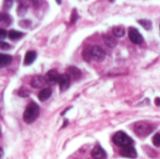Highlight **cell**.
I'll use <instances>...</instances> for the list:
<instances>
[{
  "label": "cell",
  "mask_w": 160,
  "mask_h": 159,
  "mask_svg": "<svg viewBox=\"0 0 160 159\" xmlns=\"http://www.w3.org/2000/svg\"><path fill=\"white\" fill-rule=\"evenodd\" d=\"M39 115V107L35 102H30L24 112H23V121L27 124L34 123Z\"/></svg>",
  "instance_id": "6da1fadb"
},
{
  "label": "cell",
  "mask_w": 160,
  "mask_h": 159,
  "mask_svg": "<svg viewBox=\"0 0 160 159\" xmlns=\"http://www.w3.org/2000/svg\"><path fill=\"white\" fill-rule=\"evenodd\" d=\"M67 73H68L70 77H72L73 79H75V80H78V79H80V78L82 77V71H81L78 67H73V66L68 67Z\"/></svg>",
  "instance_id": "8fae6325"
},
{
  "label": "cell",
  "mask_w": 160,
  "mask_h": 159,
  "mask_svg": "<svg viewBox=\"0 0 160 159\" xmlns=\"http://www.w3.org/2000/svg\"><path fill=\"white\" fill-rule=\"evenodd\" d=\"M138 22L145 29V30H151L152 29V26H153V23L150 20H147V19H143V20H139Z\"/></svg>",
  "instance_id": "ac0fdd59"
},
{
  "label": "cell",
  "mask_w": 160,
  "mask_h": 159,
  "mask_svg": "<svg viewBox=\"0 0 160 159\" xmlns=\"http://www.w3.org/2000/svg\"><path fill=\"white\" fill-rule=\"evenodd\" d=\"M91 53H92V58L98 62H102L106 57L105 51L98 45H94L91 48Z\"/></svg>",
  "instance_id": "277c9868"
},
{
  "label": "cell",
  "mask_w": 160,
  "mask_h": 159,
  "mask_svg": "<svg viewBox=\"0 0 160 159\" xmlns=\"http://www.w3.org/2000/svg\"><path fill=\"white\" fill-rule=\"evenodd\" d=\"M51 96H52V90H51V88H43L39 92L38 97V99L40 101H46L47 99H49L51 97Z\"/></svg>",
  "instance_id": "5bb4252c"
},
{
  "label": "cell",
  "mask_w": 160,
  "mask_h": 159,
  "mask_svg": "<svg viewBox=\"0 0 160 159\" xmlns=\"http://www.w3.org/2000/svg\"><path fill=\"white\" fill-rule=\"evenodd\" d=\"M0 22H5L6 24H10V22H11V18H10V16L8 15V14H7V13H5V12H2L1 14H0Z\"/></svg>",
  "instance_id": "d6986e66"
},
{
  "label": "cell",
  "mask_w": 160,
  "mask_h": 159,
  "mask_svg": "<svg viewBox=\"0 0 160 159\" xmlns=\"http://www.w3.org/2000/svg\"><path fill=\"white\" fill-rule=\"evenodd\" d=\"M60 76L61 75H59V73L57 72V70L52 69V70H49L48 73H47V80L51 83H56V82H59Z\"/></svg>",
  "instance_id": "30bf717a"
},
{
  "label": "cell",
  "mask_w": 160,
  "mask_h": 159,
  "mask_svg": "<svg viewBox=\"0 0 160 159\" xmlns=\"http://www.w3.org/2000/svg\"><path fill=\"white\" fill-rule=\"evenodd\" d=\"M155 129V127L147 122H139L134 127L136 135L140 138H145L150 135Z\"/></svg>",
  "instance_id": "7a4b0ae2"
},
{
  "label": "cell",
  "mask_w": 160,
  "mask_h": 159,
  "mask_svg": "<svg viewBox=\"0 0 160 159\" xmlns=\"http://www.w3.org/2000/svg\"><path fill=\"white\" fill-rule=\"evenodd\" d=\"M45 80H46V79H45L43 76H41V75H37V76H35V77L32 78L30 84H31V86H32L33 88H41V87H43V86L45 85V83H46V81H45Z\"/></svg>",
  "instance_id": "9c48e42d"
},
{
  "label": "cell",
  "mask_w": 160,
  "mask_h": 159,
  "mask_svg": "<svg viewBox=\"0 0 160 159\" xmlns=\"http://www.w3.org/2000/svg\"><path fill=\"white\" fill-rule=\"evenodd\" d=\"M112 142L115 145L125 148L128 146H131L133 144V140L125 132L123 131H118L114 134L112 138Z\"/></svg>",
  "instance_id": "3957f363"
},
{
  "label": "cell",
  "mask_w": 160,
  "mask_h": 159,
  "mask_svg": "<svg viewBox=\"0 0 160 159\" xmlns=\"http://www.w3.org/2000/svg\"><path fill=\"white\" fill-rule=\"evenodd\" d=\"M120 155H121L123 157L131 159L137 158V157H138L137 151H136V149H135L132 145H131V146L125 147V148H122L121 151H120Z\"/></svg>",
  "instance_id": "8992f818"
},
{
  "label": "cell",
  "mask_w": 160,
  "mask_h": 159,
  "mask_svg": "<svg viewBox=\"0 0 160 159\" xmlns=\"http://www.w3.org/2000/svg\"><path fill=\"white\" fill-rule=\"evenodd\" d=\"M23 33L22 32H19V31H16V30H10L8 32V38L11 39V40H17V39H20L21 37H23Z\"/></svg>",
  "instance_id": "e0dca14e"
},
{
  "label": "cell",
  "mask_w": 160,
  "mask_h": 159,
  "mask_svg": "<svg viewBox=\"0 0 160 159\" xmlns=\"http://www.w3.org/2000/svg\"><path fill=\"white\" fill-rule=\"evenodd\" d=\"M19 24L21 25V26H22V27H29V25L31 24V22L29 21V20H22V21H21L20 22H19Z\"/></svg>",
  "instance_id": "484cf974"
},
{
  "label": "cell",
  "mask_w": 160,
  "mask_h": 159,
  "mask_svg": "<svg viewBox=\"0 0 160 159\" xmlns=\"http://www.w3.org/2000/svg\"><path fill=\"white\" fill-rule=\"evenodd\" d=\"M18 95H19L20 97H27L30 95V92H29V90L26 89L25 87H22V88L19 90Z\"/></svg>",
  "instance_id": "7402d4cb"
},
{
  "label": "cell",
  "mask_w": 160,
  "mask_h": 159,
  "mask_svg": "<svg viewBox=\"0 0 160 159\" xmlns=\"http://www.w3.org/2000/svg\"><path fill=\"white\" fill-rule=\"evenodd\" d=\"M77 19H78V13H77V10L76 9H73L72 10V14H71V21H70V23L73 24L77 22Z\"/></svg>",
  "instance_id": "cb8c5ba5"
},
{
  "label": "cell",
  "mask_w": 160,
  "mask_h": 159,
  "mask_svg": "<svg viewBox=\"0 0 160 159\" xmlns=\"http://www.w3.org/2000/svg\"><path fill=\"white\" fill-rule=\"evenodd\" d=\"M103 40H104V43L109 47V48H114L116 47L117 45V40L114 38L113 36H111V35H103Z\"/></svg>",
  "instance_id": "4fadbf2b"
},
{
  "label": "cell",
  "mask_w": 160,
  "mask_h": 159,
  "mask_svg": "<svg viewBox=\"0 0 160 159\" xmlns=\"http://www.w3.org/2000/svg\"><path fill=\"white\" fill-rule=\"evenodd\" d=\"M112 34L117 37H123L126 35V29L123 26H114L112 28Z\"/></svg>",
  "instance_id": "2e32d148"
},
{
  "label": "cell",
  "mask_w": 160,
  "mask_h": 159,
  "mask_svg": "<svg viewBox=\"0 0 160 159\" xmlns=\"http://www.w3.org/2000/svg\"><path fill=\"white\" fill-rule=\"evenodd\" d=\"M153 143L156 147H160V133H157L153 138Z\"/></svg>",
  "instance_id": "603a6c76"
},
{
  "label": "cell",
  "mask_w": 160,
  "mask_h": 159,
  "mask_svg": "<svg viewBox=\"0 0 160 159\" xmlns=\"http://www.w3.org/2000/svg\"><path fill=\"white\" fill-rule=\"evenodd\" d=\"M36 58H37V52L35 51H28L24 56V65L29 66V65L33 64L35 62Z\"/></svg>",
  "instance_id": "7c38bea8"
},
{
  "label": "cell",
  "mask_w": 160,
  "mask_h": 159,
  "mask_svg": "<svg viewBox=\"0 0 160 159\" xmlns=\"http://www.w3.org/2000/svg\"><path fill=\"white\" fill-rule=\"evenodd\" d=\"M0 49H1L2 51L8 50V49H10V45H9L8 43H7V42L1 40V41H0Z\"/></svg>",
  "instance_id": "d4e9b609"
},
{
  "label": "cell",
  "mask_w": 160,
  "mask_h": 159,
  "mask_svg": "<svg viewBox=\"0 0 160 159\" xmlns=\"http://www.w3.org/2000/svg\"><path fill=\"white\" fill-rule=\"evenodd\" d=\"M128 37L134 44H142L144 41L142 34L138 31V29L133 27H130L128 30Z\"/></svg>",
  "instance_id": "5b68a950"
},
{
  "label": "cell",
  "mask_w": 160,
  "mask_h": 159,
  "mask_svg": "<svg viewBox=\"0 0 160 159\" xmlns=\"http://www.w3.org/2000/svg\"><path fill=\"white\" fill-rule=\"evenodd\" d=\"M155 102H156V105L157 106H160V97H157L156 100H155Z\"/></svg>",
  "instance_id": "f1b7e54d"
},
{
  "label": "cell",
  "mask_w": 160,
  "mask_h": 159,
  "mask_svg": "<svg viewBox=\"0 0 160 159\" xmlns=\"http://www.w3.org/2000/svg\"><path fill=\"white\" fill-rule=\"evenodd\" d=\"M8 36V33L5 29L1 28V29H0V38H1V39H4V38L7 37Z\"/></svg>",
  "instance_id": "4316f807"
},
{
  "label": "cell",
  "mask_w": 160,
  "mask_h": 159,
  "mask_svg": "<svg viewBox=\"0 0 160 159\" xmlns=\"http://www.w3.org/2000/svg\"><path fill=\"white\" fill-rule=\"evenodd\" d=\"M69 109H70V107H69V108H67V109H65V111H64V112H62V115H64V114H65V113H66V112H68V110H69Z\"/></svg>",
  "instance_id": "f546056e"
},
{
  "label": "cell",
  "mask_w": 160,
  "mask_h": 159,
  "mask_svg": "<svg viewBox=\"0 0 160 159\" xmlns=\"http://www.w3.org/2000/svg\"><path fill=\"white\" fill-rule=\"evenodd\" d=\"M5 5H4V8L5 9H8V8H10L11 7V6H12V4H13V2L12 1H5V3H4Z\"/></svg>",
  "instance_id": "83f0119b"
},
{
  "label": "cell",
  "mask_w": 160,
  "mask_h": 159,
  "mask_svg": "<svg viewBox=\"0 0 160 159\" xmlns=\"http://www.w3.org/2000/svg\"><path fill=\"white\" fill-rule=\"evenodd\" d=\"M67 124H68V121H65V123H64V126H63V127H65L67 126Z\"/></svg>",
  "instance_id": "4dcf8cb0"
},
{
  "label": "cell",
  "mask_w": 160,
  "mask_h": 159,
  "mask_svg": "<svg viewBox=\"0 0 160 159\" xmlns=\"http://www.w3.org/2000/svg\"><path fill=\"white\" fill-rule=\"evenodd\" d=\"M82 57L84 59V61L86 62H90L92 59V53H91V49H85L82 52Z\"/></svg>",
  "instance_id": "ffe728a7"
},
{
  "label": "cell",
  "mask_w": 160,
  "mask_h": 159,
  "mask_svg": "<svg viewBox=\"0 0 160 159\" xmlns=\"http://www.w3.org/2000/svg\"><path fill=\"white\" fill-rule=\"evenodd\" d=\"M70 76L66 73V74H62L59 78V82H58V84H59V88L62 92L66 91L68 89L69 85H70Z\"/></svg>",
  "instance_id": "52a82bcc"
},
{
  "label": "cell",
  "mask_w": 160,
  "mask_h": 159,
  "mask_svg": "<svg viewBox=\"0 0 160 159\" xmlns=\"http://www.w3.org/2000/svg\"><path fill=\"white\" fill-rule=\"evenodd\" d=\"M12 61V57L11 55H8V54H0V67H5L7 66H8Z\"/></svg>",
  "instance_id": "9a60e30c"
},
{
  "label": "cell",
  "mask_w": 160,
  "mask_h": 159,
  "mask_svg": "<svg viewBox=\"0 0 160 159\" xmlns=\"http://www.w3.org/2000/svg\"><path fill=\"white\" fill-rule=\"evenodd\" d=\"M27 11V6L24 5V4H21L19 5V7L17 9V12H18V15L19 16H23Z\"/></svg>",
  "instance_id": "44dd1931"
},
{
  "label": "cell",
  "mask_w": 160,
  "mask_h": 159,
  "mask_svg": "<svg viewBox=\"0 0 160 159\" xmlns=\"http://www.w3.org/2000/svg\"><path fill=\"white\" fill-rule=\"evenodd\" d=\"M91 156L93 159H106L107 154L105 150L100 145H96L91 152Z\"/></svg>",
  "instance_id": "ba28073f"
}]
</instances>
